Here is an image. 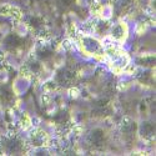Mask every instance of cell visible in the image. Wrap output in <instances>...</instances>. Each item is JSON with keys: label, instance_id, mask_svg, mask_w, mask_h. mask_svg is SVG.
Here are the masks:
<instances>
[{"label": "cell", "instance_id": "cell-2", "mask_svg": "<svg viewBox=\"0 0 156 156\" xmlns=\"http://www.w3.org/2000/svg\"><path fill=\"white\" fill-rule=\"evenodd\" d=\"M77 73L70 66H62L55 74V84L62 87H71L76 84Z\"/></svg>", "mask_w": 156, "mask_h": 156}, {"label": "cell", "instance_id": "cell-9", "mask_svg": "<svg viewBox=\"0 0 156 156\" xmlns=\"http://www.w3.org/2000/svg\"><path fill=\"white\" fill-rule=\"evenodd\" d=\"M25 66H27L28 71L33 75H40L44 70V64L40 60H37L35 56L30 58L27 62H25Z\"/></svg>", "mask_w": 156, "mask_h": 156}, {"label": "cell", "instance_id": "cell-1", "mask_svg": "<svg viewBox=\"0 0 156 156\" xmlns=\"http://www.w3.org/2000/svg\"><path fill=\"white\" fill-rule=\"evenodd\" d=\"M0 149L5 155H24L27 152V144L19 136H6L0 141Z\"/></svg>", "mask_w": 156, "mask_h": 156}, {"label": "cell", "instance_id": "cell-14", "mask_svg": "<svg viewBox=\"0 0 156 156\" xmlns=\"http://www.w3.org/2000/svg\"><path fill=\"white\" fill-rule=\"evenodd\" d=\"M139 64L141 66H154L155 65V56H145L141 60H139Z\"/></svg>", "mask_w": 156, "mask_h": 156}, {"label": "cell", "instance_id": "cell-3", "mask_svg": "<svg viewBox=\"0 0 156 156\" xmlns=\"http://www.w3.org/2000/svg\"><path fill=\"white\" fill-rule=\"evenodd\" d=\"M81 45L83 49L86 51L90 55H104L105 54V49H104V45L95 37L91 36H84L81 39Z\"/></svg>", "mask_w": 156, "mask_h": 156}, {"label": "cell", "instance_id": "cell-5", "mask_svg": "<svg viewBox=\"0 0 156 156\" xmlns=\"http://www.w3.org/2000/svg\"><path fill=\"white\" fill-rule=\"evenodd\" d=\"M24 46V39L18 35L16 33H10L8 34L4 40H3V49L8 53H14L18 51L20 48Z\"/></svg>", "mask_w": 156, "mask_h": 156}, {"label": "cell", "instance_id": "cell-15", "mask_svg": "<svg viewBox=\"0 0 156 156\" xmlns=\"http://www.w3.org/2000/svg\"><path fill=\"white\" fill-rule=\"evenodd\" d=\"M62 3L68 6V5H71V4L74 3V0H62Z\"/></svg>", "mask_w": 156, "mask_h": 156}, {"label": "cell", "instance_id": "cell-4", "mask_svg": "<svg viewBox=\"0 0 156 156\" xmlns=\"http://www.w3.org/2000/svg\"><path fill=\"white\" fill-rule=\"evenodd\" d=\"M87 142L90 144V146H93L96 150L104 149V146H105L106 142H108L106 133L100 127H96V129L91 130L87 135Z\"/></svg>", "mask_w": 156, "mask_h": 156}, {"label": "cell", "instance_id": "cell-10", "mask_svg": "<svg viewBox=\"0 0 156 156\" xmlns=\"http://www.w3.org/2000/svg\"><path fill=\"white\" fill-rule=\"evenodd\" d=\"M71 124V118L66 111H60L55 116V125L59 130H66Z\"/></svg>", "mask_w": 156, "mask_h": 156}, {"label": "cell", "instance_id": "cell-13", "mask_svg": "<svg viewBox=\"0 0 156 156\" xmlns=\"http://www.w3.org/2000/svg\"><path fill=\"white\" fill-rule=\"evenodd\" d=\"M131 5H133V0H116L115 8L118 11L122 12V11H126Z\"/></svg>", "mask_w": 156, "mask_h": 156}, {"label": "cell", "instance_id": "cell-11", "mask_svg": "<svg viewBox=\"0 0 156 156\" xmlns=\"http://www.w3.org/2000/svg\"><path fill=\"white\" fill-rule=\"evenodd\" d=\"M48 141V135L41 131V130H36L30 136V142L35 147H41L45 145V142Z\"/></svg>", "mask_w": 156, "mask_h": 156}, {"label": "cell", "instance_id": "cell-7", "mask_svg": "<svg viewBox=\"0 0 156 156\" xmlns=\"http://www.w3.org/2000/svg\"><path fill=\"white\" fill-rule=\"evenodd\" d=\"M137 134L145 140H150L155 136V124L152 121H142L137 126Z\"/></svg>", "mask_w": 156, "mask_h": 156}, {"label": "cell", "instance_id": "cell-8", "mask_svg": "<svg viewBox=\"0 0 156 156\" xmlns=\"http://www.w3.org/2000/svg\"><path fill=\"white\" fill-rule=\"evenodd\" d=\"M54 56H55V51L53 49L48 48V46H40V48H37L36 51H35V58L37 60H40L43 64L51 61L54 59Z\"/></svg>", "mask_w": 156, "mask_h": 156}, {"label": "cell", "instance_id": "cell-6", "mask_svg": "<svg viewBox=\"0 0 156 156\" xmlns=\"http://www.w3.org/2000/svg\"><path fill=\"white\" fill-rule=\"evenodd\" d=\"M127 25L122 21L120 23H116L114 25L110 27V30H109V34L111 35V37L116 41H124L125 39L127 37Z\"/></svg>", "mask_w": 156, "mask_h": 156}, {"label": "cell", "instance_id": "cell-12", "mask_svg": "<svg viewBox=\"0 0 156 156\" xmlns=\"http://www.w3.org/2000/svg\"><path fill=\"white\" fill-rule=\"evenodd\" d=\"M110 23L109 21H106V20H100V21H98L96 24H95V31L99 34V35H101V36H104V35H106L108 33H109V30H110Z\"/></svg>", "mask_w": 156, "mask_h": 156}]
</instances>
